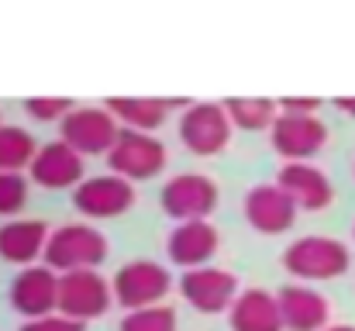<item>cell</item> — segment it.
Listing matches in <instances>:
<instances>
[{
    "label": "cell",
    "instance_id": "26",
    "mask_svg": "<svg viewBox=\"0 0 355 331\" xmlns=\"http://www.w3.org/2000/svg\"><path fill=\"white\" fill-rule=\"evenodd\" d=\"M21 331H83V321H73L66 314H49V318H38V321H24Z\"/></svg>",
    "mask_w": 355,
    "mask_h": 331
},
{
    "label": "cell",
    "instance_id": "24",
    "mask_svg": "<svg viewBox=\"0 0 355 331\" xmlns=\"http://www.w3.org/2000/svg\"><path fill=\"white\" fill-rule=\"evenodd\" d=\"M28 204V180L21 173H0V218L17 214Z\"/></svg>",
    "mask_w": 355,
    "mask_h": 331
},
{
    "label": "cell",
    "instance_id": "4",
    "mask_svg": "<svg viewBox=\"0 0 355 331\" xmlns=\"http://www.w3.org/2000/svg\"><path fill=\"white\" fill-rule=\"evenodd\" d=\"M114 300V287L97 269H76L59 276V314L73 321L104 318Z\"/></svg>",
    "mask_w": 355,
    "mask_h": 331
},
{
    "label": "cell",
    "instance_id": "14",
    "mask_svg": "<svg viewBox=\"0 0 355 331\" xmlns=\"http://www.w3.org/2000/svg\"><path fill=\"white\" fill-rule=\"evenodd\" d=\"M279 314L286 331H324L331 318V304L324 294L311 290L307 283H286L279 294Z\"/></svg>",
    "mask_w": 355,
    "mask_h": 331
},
{
    "label": "cell",
    "instance_id": "13",
    "mask_svg": "<svg viewBox=\"0 0 355 331\" xmlns=\"http://www.w3.org/2000/svg\"><path fill=\"white\" fill-rule=\"evenodd\" d=\"M241 211H245V221H248L255 231H262V235H283V231H290L293 221H297V204H293V197H290L279 183L252 187V190L245 194Z\"/></svg>",
    "mask_w": 355,
    "mask_h": 331
},
{
    "label": "cell",
    "instance_id": "21",
    "mask_svg": "<svg viewBox=\"0 0 355 331\" xmlns=\"http://www.w3.org/2000/svg\"><path fill=\"white\" fill-rule=\"evenodd\" d=\"M38 155L35 135L17 124H0V173H21Z\"/></svg>",
    "mask_w": 355,
    "mask_h": 331
},
{
    "label": "cell",
    "instance_id": "17",
    "mask_svg": "<svg viewBox=\"0 0 355 331\" xmlns=\"http://www.w3.org/2000/svg\"><path fill=\"white\" fill-rule=\"evenodd\" d=\"M276 183L293 197L297 207H307V211H324L331 201H335V187L331 180L311 166V162H286L276 176Z\"/></svg>",
    "mask_w": 355,
    "mask_h": 331
},
{
    "label": "cell",
    "instance_id": "19",
    "mask_svg": "<svg viewBox=\"0 0 355 331\" xmlns=\"http://www.w3.org/2000/svg\"><path fill=\"white\" fill-rule=\"evenodd\" d=\"M228 321H232V331H283L279 300H276V294H269L262 287L238 294V300L228 311Z\"/></svg>",
    "mask_w": 355,
    "mask_h": 331
},
{
    "label": "cell",
    "instance_id": "29",
    "mask_svg": "<svg viewBox=\"0 0 355 331\" xmlns=\"http://www.w3.org/2000/svg\"><path fill=\"white\" fill-rule=\"evenodd\" d=\"M324 331H355V325H328Z\"/></svg>",
    "mask_w": 355,
    "mask_h": 331
},
{
    "label": "cell",
    "instance_id": "12",
    "mask_svg": "<svg viewBox=\"0 0 355 331\" xmlns=\"http://www.w3.org/2000/svg\"><path fill=\"white\" fill-rule=\"evenodd\" d=\"M269 135H272V148L283 159H290V162L311 159L328 142V128H324L321 117H314V114H286V110L276 117Z\"/></svg>",
    "mask_w": 355,
    "mask_h": 331
},
{
    "label": "cell",
    "instance_id": "15",
    "mask_svg": "<svg viewBox=\"0 0 355 331\" xmlns=\"http://www.w3.org/2000/svg\"><path fill=\"white\" fill-rule=\"evenodd\" d=\"M28 173L45 190H69V187L83 183V155L76 148H69L66 142H49L38 148Z\"/></svg>",
    "mask_w": 355,
    "mask_h": 331
},
{
    "label": "cell",
    "instance_id": "23",
    "mask_svg": "<svg viewBox=\"0 0 355 331\" xmlns=\"http://www.w3.org/2000/svg\"><path fill=\"white\" fill-rule=\"evenodd\" d=\"M176 311L169 304H155V307H141V311H128L118 331H176Z\"/></svg>",
    "mask_w": 355,
    "mask_h": 331
},
{
    "label": "cell",
    "instance_id": "3",
    "mask_svg": "<svg viewBox=\"0 0 355 331\" xmlns=\"http://www.w3.org/2000/svg\"><path fill=\"white\" fill-rule=\"evenodd\" d=\"M111 287H114V300L124 311H141L166 300V294L173 290V276L155 259H131L118 269Z\"/></svg>",
    "mask_w": 355,
    "mask_h": 331
},
{
    "label": "cell",
    "instance_id": "28",
    "mask_svg": "<svg viewBox=\"0 0 355 331\" xmlns=\"http://www.w3.org/2000/svg\"><path fill=\"white\" fill-rule=\"evenodd\" d=\"M335 108L345 110V114H355V97H335Z\"/></svg>",
    "mask_w": 355,
    "mask_h": 331
},
{
    "label": "cell",
    "instance_id": "18",
    "mask_svg": "<svg viewBox=\"0 0 355 331\" xmlns=\"http://www.w3.org/2000/svg\"><path fill=\"white\" fill-rule=\"evenodd\" d=\"M45 245H49V224L45 221L21 218L0 224V259L3 262L31 266L38 255H45Z\"/></svg>",
    "mask_w": 355,
    "mask_h": 331
},
{
    "label": "cell",
    "instance_id": "5",
    "mask_svg": "<svg viewBox=\"0 0 355 331\" xmlns=\"http://www.w3.org/2000/svg\"><path fill=\"white\" fill-rule=\"evenodd\" d=\"M69 148L80 155H107L121 138L118 117L107 108H73L62 117V135Z\"/></svg>",
    "mask_w": 355,
    "mask_h": 331
},
{
    "label": "cell",
    "instance_id": "22",
    "mask_svg": "<svg viewBox=\"0 0 355 331\" xmlns=\"http://www.w3.org/2000/svg\"><path fill=\"white\" fill-rule=\"evenodd\" d=\"M276 101L269 97H228L225 101V110L232 117V124L245 128V131H262V128H272L276 124Z\"/></svg>",
    "mask_w": 355,
    "mask_h": 331
},
{
    "label": "cell",
    "instance_id": "25",
    "mask_svg": "<svg viewBox=\"0 0 355 331\" xmlns=\"http://www.w3.org/2000/svg\"><path fill=\"white\" fill-rule=\"evenodd\" d=\"M24 110L38 121H55V117H66L73 110V101L69 97H28Z\"/></svg>",
    "mask_w": 355,
    "mask_h": 331
},
{
    "label": "cell",
    "instance_id": "2",
    "mask_svg": "<svg viewBox=\"0 0 355 331\" xmlns=\"http://www.w3.org/2000/svg\"><path fill=\"white\" fill-rule=\"evenodd\" d=\"M352 266L349 248L328 235H304L283 252V269L297 280H335Z\"/></svg>",
    "mask_w": 355,
    "mask_h": 331
},
{
    "label": "cell",
    "instance_id": "6",
    "mask_svg": "<svg viewBox=\"0 0 355 331\" xmlns=\"http://www.w3.org/2000/svg\"><path fill=\"white\" fill-rule=\"evenodd\" d=\"M180 138L193 155H218L232 142V117L225 104H190L180 117Z\"/></svg>",
    "mask_w": 355,
    "mask_h": 331
},
{
    "label": "cell",
    "instance_id": "1",
    "mask_svg": "<svg viewBox=\"0 0 355 331\" xmlns=\"http://www.w3.org/2000/svg\"><path fill=\"white\" fill-rule=\"evenodd\" d=\"M104 259H107V238L90 224H62L49 235L45 266L55 273L97 269Z\"/></svg>",
    "mask_w": 355,
    "mask_h": 331
},
{
    "label": "cell",
    "instance_id": "16",
    "mask_svg": "<svg viewBox=\"0 0 355 331\" xmlns=\"http://www.w3.org/2000/svg\"><path fill=\"white\" fill-rule=\"evenodd\" d=\"M166 252L183 269H200L218 252V228L211 221H183L169 231Z\"/></svg>",
    "mask_w": 355,
    "mask_h": 331
},
{
    "label": "cell",
    "instance_id": "10",
    "mask_svg": "<svg viewBox=\"0 0 355 331\" xmlns=\"http://www.w3.org/2000/svg\"><path fill=\"white\" fill-rule=\"evenodd\" d=\"M162 211L176 221H204L218 207V187L204 173H176L162 187Z\"/></svg>",
    "mask_w": 355,
    "mask_h": 331
},
{
    "label": "cell",
    "instance_id": "20",
    "mask_svg": "<svg viewBox=\"0 0 355 331\" xmlns=\"http://www.w3.org/2000/svg\"><path fill=\"white\" fill-rule=\"evenodd\" d=\"M104 108L135 131H155L166 121V97H107Z\"/></svg>",
    "mask_w": 355,
    "mask_h": 331
},
{
    "label": "cell",
    "instance_id": "8",
    "mask_svg": "<svg viewBox=\"0 0 355 331\" xmlns=\"http://www.w3.org/2000/svg\"><path fill=\"white\" fill-rule=\"evenodd\" d=\"M107 166L111 173H118L124 180H148L159 176L166 166V145L159 138H152L148 131H121L118 145L107 152Z\"/></svg>",
    "mask_w": 355,
    "mask_h": 331
},
{
    "label": "cell",
    "instance_id": "27",
    "mask_svg": "<svg viewBox=\"0 0 355 331\" xmlns=\"http://www.w3.org/2000/svg\"><path fill=\"white\" fill-rule=\"evenodd\" d=\"M279 108L286 110V114H314V110L321 108V101L318 97H283Z\"/></svg>",
    "mask_w": 355,
    "mask_h": 331
},
{
    "label": "cell",
    "instance_id": "11",
    "mask_svg": "<svg viewBox=\"0 0 355 331\" xmlns=\"http://www.w3.org/2000/svg\"><path fill=\"white\" fill-rule=\"evenodd\" d=\"M135 204V187L118 173L90 176L73 190V207L83 218H118Z\"/></svg>",
    "mask_w": 355,
    "mask_h": 331
},
{
    "label": "cell",
    "instance_id": "9",
    "mask_svg": "<svg viewBox=\"0 0 355 331\" xmlns=\"http://www.w3.org/2000/svg\"><path fill=\"white\" fill-rule=\"evenodd\" d=\"M7 297L21 318H28V321L49 318L59 311V276L49 266H24L14 276Z\"/></svg>",
    "mask_w": 355,
    "mask_h": 331
},
{
    "label": "cell",
    "instance_id": "7",
    "mask_svg": "<svg viewBox=\"0 0 355 331\" xmlns=\"http://www.w3.org/2000/svg\"><path fill=\"white\" fill-rule=\"evenodd\" d=\"M180 294L200 314H225L238 300V276L228 269H218V266L187 269L180 276Z\"/></svg>",
    "mask_w": 355,
    "mask_h": 331
}]
</instances>
